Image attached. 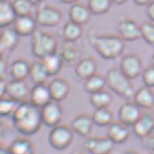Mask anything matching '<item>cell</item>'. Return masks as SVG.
Wrapping results in <instances>:
<instances>
[{
	"label": "cell",
	"mask_w": 154,
	"mask_h": 154,
	"mask_svg": "<svg viewBox=\"0 0 154 154\" xmlns=\"http://www.w3.org/2000/svg\"><path fill=\"white\" fill-rule=\"evenodd\" d=\"M36 20L31 15L16 17L13 22V29L19 36L33 35L36 31Z\"/></svg>",
	"instance_id": "2e32d148"
},
{
	"label": "cell",
	"mask_w": 154,
	"mask_h": 154,
	"mask_svg": "<svg viewBox=\"0 0 154 154\" xmlns=\"http://www.w3.org/2000/svg\"><path fill=\"white\" fill-rule=\"evenodd\" d=\"M114 144L107 137H94L86 138L84 148L90 154H110Z\"/></svg>",
	"instance_id": "ba28073f"
},
{
	"label": "cell",
	"mask_w": 154,
	"mask_h": 154,
	"mask_svg": "<svg viewBox=\"0 0 154 154\" xmlns=\"http://www.w3.org/2000/svg\"><path fill=\"white\" fill-rule=\"evenodd\" d=\"M74 154H82V153H74Z\"/></svg>",
	"instance_id": "f907efd6"
},
{
	"label": "cell",
	"mask_w": 154,
	"mask_h": 154,
	"mask_svg": "<svg viewBox=\"0 0 154 154\" xmlns=\"http://www.w3.org/2000/svg\"><path fill=\"white\" fill-rule=\"evenodd\" d=\"M152 65L154 66V53L153 55H152Z\"/></svg>",
	"instance_id": "681fc988"
},
{
	"label": "cell",
	"mask_w": 154,
	"mask_h": 154,
	"mask_svg": "<svg viewBox=\"0 0 154 154\" xmlns=\"http://www.w3.org/2000/svg\"><path fill=\"white\" fill-rule=\"evenodd\" d=\"M15 130L24 136H32L40 130L42 122L41 110L30 101L19 103L12 116Z\"/></svg>",
	"instance_id": "6da1fadb"
},
{
	"label": "cell",
	"mask_w": 154,
	"mask_h": 154,
	"mask_svg": "<svg viewBox=\"0 0 154 154\" xmlns=\"http://www.w3.org/2000/svg\"><path fill=\"white\" fill-rule=\"evenodd\" d=\"M92 119L95 125L100 127H106L109 126L114 122V115L108 107L98 108L94 110Z\"/></svg>",
	"instance_id": "f1b7e54d"
},
{
	"label": "cell",
	"mask_w": 154,
	"mask_h": 154,
	"mask_svg": "<svg viewBox=\"0 0 154 154\" xmlns=\"http://www.w3.org/2000/svg\"><path fill=\"white\" fill-rule=\"evenodd\" d=\"M52 100L48 86L46 84L35 85L30 91L29 101L38 108H42Z\"/></svg>",
	"instance_id": "5bb4252c"
},
{
	"label": "cell",
	"mask_w": 154,
	"mask_h": 154,
	"mask_svg": "<svg viewBox=\"0 0 154 154\" xmlns=\"http://www.w3.org/2000/svg\"><path fill=\"white\" fill-rule=\"evenodd\" d=\"M8 70V65L6 61L3 57H0V79H5Z\"/></svg>",
	"instance_id": "74e56055"
},
{
	"label": "cell",
	"mask_w": 154,
	"mask_h": 154,
	"mask_svg": "<svg viewBox=\"0 0 154 154\" xmlns=\"http://www.w3.org/2000/svg\"><path fill=\"white\" fill-rule=\"evenodd\" d=\"M48 86L52 100L57 102H61L62 100H63L71 92L70 84L63 78L52 79L50 83L48 85Z\"/></svg>",
	"instance_id": "4fadbf2b"
},
{
	"label": "cell",
	"mask_w": 154,
	"mask_h": 154,
	"mask_svg": "<svg viewBox=\"0 0 154 154\" xmlns=\"http://www.w3.org/2000/svg\"><path fill=\"white\" fill-rule=\"evenodd\" d=\"M142 80L144 86L152 88L154 87V66L147 67L142 73Z\"/></svg>",
	"instance_id": "8d00e7d4"
},
{
	"label": "cell",
	"mask_w": 154,
	"mask_h": 154,
	"mask_svg": "<svg viewBox=\"0 0 154 154\" xmlns=\"http://www.w3.org/2000/svg\"><path fill=\"white\" fill-rule=\"evenodd\" d=\"M107 85L116 94L124 99L133 98L135 89L129 79L118 68H112L106 75Z\"/></svg>",
	"instance_id": "3957f363"
},
{
	"label": "cell",
	"mask_w": 154,
	"mask_h": 154,
	"mask_svg": "<svg viewBox=\"0 0 154 154\" xmlns=\"http://www.w3.org/2000/svg\"><path fill=\"white\" fill-rule=\"evenodd\" d=\"M73 131L67 125H57L50 131L48 140L50 146L57 151H63L73 141Z\"/></svg>",
	"instance_id": "5b68a950"
},
{
	"label": "cell",
	"mask_w": 154,
	"mask_h": 154,
	"mask_svg": "<svg viewBox=\"0 0 154 154\" xmlns=\"http://www.w3.org/2000/svg\"><path fill=\"white\" fill-rule=\"evenodd\" d=\"M7 81L5 79H0V99L4 98L6 95Z\"/></svg>",
	"instance_id": "f35d334b"
},
{
	"label": "cell",
	"mask_w": 154,
	"mask_h": 154,
	"mask_svg": "<svg viewBox=\"0 0 154 154\" xmlns=\"http://www.w3.org/2000/svg\"><path fill=\"white\" fill-rule=\"evenodd\" d=\"M31 89L26 80L12 79L7 82L6 95L8 98L17 101L18 103L26 101V99L29 97Z\"/></svg>",
	"instance_id": "8fae6325"
},
{
	"label": "cell",
	"mask_w": 154,
	"mask_h": 154,
	"mask_svg": "<svg viewBox=\"0 0 154 154\" xmlns=\"http://www.w3.org/2000/svg\"><path fill=\"white\" fill-rule=\"evenodd\" d=\"M91 17V12L87 6L82 4H74L70 9L71 21L79 25L86 23Z\"/></svg>",
	"instance_id": "cb8c5ba5"
},
{
	"label": "cell",
	"mask_w": 154,
	"mask_h": 154,
	"mask_svg": "<svg viewBox=\"0 0 154 154\" xmlns=\"http://www.w3.org/2000/svg\"><path fill=\"white\" fill-rule=\"evenodd\" d=\"M107 127V137L114 143H123L127 141L130 137V131L128 126L122 124L120 122H113Z\"/></svg>",
	"instance_id": "ac0fdd59"
},
{
	"label": "cell",
	"mask_w": 154,
	"mask_h": 154,
	"mask_svg": "<svg viewBox=\"0 0 154 154\" xmlns=\"http://www.w3.org/2000/svg\"><path fill=\"white\" fill-rule=\"evenodd\" d=\"M30 67L31 63L24 58H20L13 61L9 69L12 79L26 80V79L29 77Z\"/></svg>",
	"instance_id": "44dd1931"
},
{
	"label": "cell",
	"mask_w": 154,
	"mask_h": 154,
	"mask_svg": "<svg viewBox=\"0 0 154 154\" xmlns=\"http://www.w3.org/2000/svg\"><path fill=\"white\" fill-rule=\"evenodd\" d=\"M151 154H154V152H152V153H151Z\"/></svg>",
	"instance_id": "816d5d0a"
},
{
	"label": "cell",
	"mask_w": 154,
	"mask_h": 154,
	"mask_svg": "<svg viewBox=\"0 0 154 154\" xmlns=\"http://www.w3.org/2000/svg\"><path fill=\"white\" fill-rule=\"evenodd\" d=\"M57 42L52 35L41 30H36L33 35L32 53L36 57L43 59L45 57L57 52Z\"/></svg>",
	"instance_id": "277c9868"
},
{
	"label": "cell",
	"mask_w": 154,
	"mask_h": 154,
	"mask_svg": "<svg viewBox=\"0 0 154 154\" xmlns=\"http://www.w3.org/2000/svg\"><path fill=\"white\" fill-rule=\"evenodd\" d=\"M142 61L136 54H128L120 61V71L131 80L142 73Z\"/></svg>",
	"instance_id": "52a82bcc"
},
{
	"label": "cell",
	"mask_w": 154,
	"mask_h": 154,
	"mask_svg": "<svg viewBox=\"0 0 154 154\" xmlns=\"http://www.w3.org/2000/svg\"><path fill=\"white\" fill-rule=\"evenodd\" d=\"M146 13H147L148 18H149L152 21H154V1H152V2L148 5L147 9H146Z\"/></svg>",
	"instance_id": "ab89813d"
},
{
	"label": "cell",
	"mask_w": 154,
	"mask_h": 154,
	"mask_svg": "<svg viewBox=\"0 0 154 154\" xmlns=\"http://www.w3.org/2000/svg\"><path fill=\"white\" fill-rule=\"evenodd\" d=\"M5 48L4 46L3 42H2V40H1V37H0V57H3V55L5 54Z\"/></svg>",
	"instance_id": "7bdbcfd3"
},
{
	"label": "cell",
	"mask_w": 154,
	"mask_h": 154,
	"mask_svg": "<svg viewBox=\"0 0 154 154\" xmlns=\"http://www.w3.org/2000/svg\"><path fill=\"white\" fill-rule=\"evenodd\" d=\"M0 37L6 51L12 52L19 43L20 36L18 35V34L15 32L13 28H4L3 31L0 33Z\"/></svg>",
	"instance_id": "f546056e"
},
{
	"label": "cell",
	"mask_w": 154,
	"mask_h": 154,
	"mask_svg": "<svg viewBox=\"0 0 154 154\" xmlns=\"http://www.w3.org/2000/svg\"><path fill=\"white\" fill-rule=\"evenodd\" d=\"M84 81V89L89 94L104 90V87L107 85L106 78L97 73Z\"/></svg>",
	"instance_id": "4316f807"
},
{
	"label": "cell",
	"mask_w": 154,
	"mask_h": 154,
	"mask_svg": "<svg viewBox=\"0 0 154 154\" xmlns=\"http://www.w3.org/2000/svg\"><path fill=\"white\" fill-rule=\"evenodd\" d=\"M118 32L122 40L132 42L141 38L140 26L131 19H125L119 22Z\"/></svg>",
	"instance_id": "7c38bea8"
},
{
	"label": "cell",
	"mask_w": 154,
	"mask_h": 154,
	"mask_svg": "<svg viewBox=\"0 0 154 154\" xmlns=\"http://www.w3.org/2000/svg\"><path fill=\"white\" fill-rule=\"evenodd\" d=\"M40 110L42 122L44 125L50 128L59 125L63 116V110L60 105V102L51 100Z\"/></svg>",
	"instance_id": "8992f818"
},
{
	"label": "cell",
	"mask_w": 154,
	"mask_h": 154,
	"mask_svg": "<svg viewBox=\"0 0 154 154\" xmlns=\"http://www.w3.org/2000/svg\"><path fill=\"white\" fill-rule=\"evenodd\" d=\"M31 2V4L34 5H39V4H42L44 0H29Z\"/></svg>",
	"instance_id": "f6af8a7d"
},
{
	"label": "cell",
	"mask_w": 154,
	"mask_h": 154,
	"mask_svg": "<svg viewBox=\"0 0 154 154\" xmlns=\"http://www.w3.org/2000/svg\"><path fill=\"white\" fill-rule=\"evenodd\" d=\"M4 132H5V125L4 122L0 120V137L4 135Z\"/></svg>",
	"instance_id": "ee69618b"
},
{
	"label": "cell",
	"mask_w": 154,
	"mask_h": 154,
	"mask_svg": "<svg viewBox=\"0 0 154 154\" xmlns=\"http://www.w3.org/2000/svg\"><path fill=\"white\" fill-rule=\"evenodd\" d=\"M93 125L94 122L92 116L86 114H81L71 121V128L73 132L80 137H86L93 130Z\"/></svg>",
	"instance_id": "e0dca14e"
},
{
	"label": "cell",
	"mask_w": 154,
	"mask_h": 154,
	"mask_svg": "<svg viewBox=\"0 0 154 154\" xmlns=\"http://www.w3.org/2000/svg\"><path fill=\"white\" fill-rule=\"evenodd\" d=\"M18 105L19 103L17 101L8 97L7 98L4 97L0 99V118L10 116H12Z\"/></svg>",
	"instance_id": "e575fe53"
},
{
	"label": "cell",
	"mask_w": 154,
	"mask_h": 154,
	"mask_svg": "<svg viewBox=\"0 0 154 154\" xmlns=\"http://www.w3.org/2000/svg\"><path fill=\"white\" fill-rule=\"evenodd\" d=\"M122 154H138L137 152H135V151H127V152H125L124 153Z\"/></svg>",
	"instance_id": "c3c4849f"
},
{
	"label": "cell",
	"mask_w": 154,
	"mask_h": 154,
	"mask_svg": "<svg viewBox=\"0 0 154 154\" xmlns=\"http://www.w3.org/2000/svg\"><path fill=\"white\" fill-rule=\"evenodd\" d=\"M128 0H112V2H114V3H116V4H117V5H121V4H123V3H125V2H127Z\"/></svg>",
	"instance_id": "bcb514c9"
},
{
	"label": "cell",
	"mask_w": 154,
	"mask_h": 154,
	"mask_svg": "<svg viewBox=\"0 0 154 154\" xmlns=\"http://www.w3.org/2000/svg\"><path fill=\"white\" fill-rule=\"evenodd\" d=\"M133 102L141 109H152L154 107V92L152 88L143 86L135 92Z\"/></svg>",
	"instance_id": "ffe728a7"
},
{
	"label": "cell",
	"mask_w": 154,
	"mask_h": 154,
	"mask_svg": "<svg viewBox=\"0 0 154 154\" xmlns=\"http://www.w3.org/2000/svg\"><path fill=\"white\" fill-rule=\"evenodd\" d=\"M82 35L81 26L79 24L69 21L63 26V36L66 42H73L79 40Z\"/></svg>",
	"instance_id": "4dcf8cb0"
},
{
	"label": "cell",
	"mask_w": 154,
	"mask_h": 154,
	"mask_svg": "<svg viewBox=\"0 0 154 154\" xmlns=\"http://www.w3.org/2000/svg\"><path fill=\"white\" fill-rule=\"evenodd\" d=\"M75 74L80 79L85 80L96 74L97 63L93 57H87L80 59L75 65Z\"/></svg>",
	"instance_id": "d6986e66"
},
{
	"label": "cell",
	"mask_w": 154,
	"mask_h": 154,
	"mask_svg": "<svg viewBox=\"0 0 154 154\" xmlns=\"http://www.w3.org/2000/svg\"><path fill=\"white\" fill-rule=\"evenodd\" d=\"M12 4L16 17L30 15L33 5L29 0H13Z\"/></svg>",
	"instance_id": "836d02e7"
},
{
	"label": "cell",
	"mask_w": 154,
	"mask_h": 154,
	"mask_svg": "<svg viewBox=\"0 0 154 154\" xmlns=\"http://www.w3.org/2000/svg\"><path fill=\"white\" fill-rule=\"evenodd\" d=\"M132 130L137 137L145 139L154 131V118L149 114H143L132 126Z\"/></svg>",
	"instance_id": "9a60e30c"
},
{
	"label": "cell",
	"mask_w": 154,
	"mask_h": 154,
	"mask_svg": "<svg viewBox=\"0 0 154 154\" xmlns=\"http://www.w3.org/2000/svg\"><path fill=\"white\" fill-rule=\"evenodd\" d=\"M95 51L104 59L113 60L119 57L124 50L123 40L116 35H96L92 38Z\"/></svg>",
	"instance_id": "7a4b0ae2"
},
{
	"label": "cell",
	"mask_w": 154,
	"mask_h": 154,
	"mask_svg": "<svg viewBox=\"0 0 154 154\" xmlns=\"http://www.w3.org/2000/svg\"><path fill=\"white\" fill-rule=\"evenodd\" d=\"M61 1L65 4H73V3H76L78 0H61Z\"/></svg>",
	"instance_id": "7dc6e473"
},
{
	"label": "cell",
	"mask_w": 154,
	"mask_h": 154,
	"mask_svg": "<svg viewBox=\"0 0 154 154\" xmlns=\"http://www.w3.org/2000/svg\"><path fill=\"white\" fill-rule=\"evenodd\" d=\"M36 22L42 26H55L62 20V13L52 5H42L36 12Z\"/></svg>",
	"instance_id": "9c48e42d"
},
{
	"label": "cell",
	"mask_w": 154,
	"mask_h": 154,
	"mask_svg": "<svg viewBox=\"0 0 154 154\" xmlns=\"http://www.w3.org/2000/svg\"><path fill=\"white\" fill-rule=\"evenodd\" d=\"M89 101L92 107L95 109L108 107L113 101L112 94L106 90H101L94 94H90Z\"/></svg>",
	"instance_id": "83f0119b"
},
{
	"label": "cell",
	"mask_w": 154,
	"mask_h": 154,
	"mask_svg": "<svg viewBox=\"0 0 154 154\" xmlns=\"http://www.w3.org/2000/svg\"><path fill=\"white\" fill-rule=\"evenodd\" d=\"M0 154H12L8 147L0 146Z\"/></svg>",
	"instance_id": "b9f144b4"
},
{
	"label": "cell",
	"mask_w": 154,
	"mask_h": 154,
	"mask_svg": "<svg viewBox=\"0 0 154 154\" xmlns=\"http://www.w3.org/2000/svg\"><path fill=\"white\" fill-rule=\"evenodd\" d=\"M117 114L119 122L128 127H132L142 116L141 108L137 107L133 101L124 102L119 107Z\"/></svg>",
	"instance_id": "30bf717a"
},
{
	"label": "cell",
	"mask_w": 154,
	"mask_h": 154,
	"mask_svg": "<svg viewBox=\"0 0 154 154\" xmlns=\"http://www.w3.org/2000/svg\"><path fill=\"white\" fill-rule=\"evenodd\" d=\"M16 14L13 11L12 2L10 0H0V28L8 27L13 24Z\"/></svg>",
	"instance_id": "7402d4cb"
},
{
	"label": "cell",
	"mask_w": 154,
	"mask_h": 154,
	"mask_svg": "<svg viewBox=\"0 0 154 154\" xmlns=\"http://www.w3.org/2000/svg\"><path fill=\"white\" fill-rule=\"evenodd\" d=\"M112 4V0H88V9L96 15L107 12Z\"/></svg>",
	"instance_id": "d6a6232c"
},
{
	"label": "cell",
	"mask_w": 154,
	"mask_h": 154,
	"mask_svg": "<svg viewBox=\"0 0 154 154\" xmlns=\"http://www.w3.org/2000/svg\"><path fill=\"white\" fill-rule=\"evenodd\" d=\"M12 154H35L34 144L29 139L18 137L8 146Z\"/></svg>",
	"instance_id": "d4e9b609"
},
{
	"label": "cell",
	"mask_w": 154,
	"mask_h": 154,
	"mask_svg": "<svg viewBox=\"0 0 154 154\" xmlns=\"http://www.w3.org/2000/svg\"><path fill=\"white\" fill-rule=\"evenodd\" d=\"M48 77L49 76L42 61H37L31 63L29 78L35 85L45 84Z\"/></svg>",
	"instance_id": "484cf974"
},
{
	"label": "cell",
	"mask_w": 154,
	"mask_h": 154,
	"mask_svg": "<svg viewBox=\"0 0 154 154\" xmlns=\"http://www.w3.org/2000/svg\"><path fill=\"white\" fill-rule=\"evenodd\" d=\"M141 38H143L148 44L154 45V24L151 22H144L140 26Z\"/></svg>",
	"instance_id": "d590c367"
},
{
	"label": "cell",
	"mask_w": 154,
	"mask_h": 154,
	"mask_svg": "<svg viewBox=\"0 0 154 154\" xmlns=\"http://www.w3.org/2000/svg\"><path fill=\"white\" fill-rule=\"evenodd\" d=\"M133 2L137 5H149L152 0H133Z\"/></svg>",
	"instance_id": "60d3db41"
},
{
	"label": "cell",
	"mask_w": 154,
	"mask_h": 154,
	"mask_svg": "<svg viewBox=\"0 0 154 154\" xmlns=\"http://www.w3.org/2000/svg\"><path fill=\"white\" fill-rule=\"evenodd\" d=\"M64 64H76L79 60V50L74 45H66L59 53Z\"/></svg>",
	"instance_id": "1f68e13d"
},
{
	"label": "cell",
	"mask_w": 154,
	"mask_h": 154,
	"mask_svg": "<svg viewBox=\"0 0 154 154\" xmlns=\"http://www.w3.org/2000/svg\"><path fill=\"white\" fill-rule=\"evenodd\" d=\"M42 63H43L49 77L58 74L64 64L60 54L57 52L45 57L43 59H42Z\"/></svg>",
	"instance_id": "603a6c76"
}]
</instances>
